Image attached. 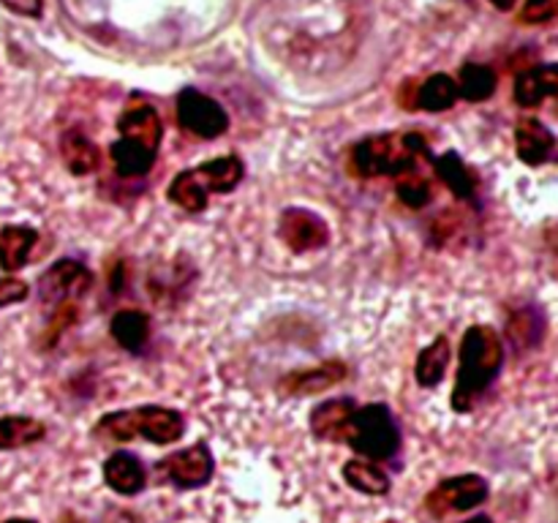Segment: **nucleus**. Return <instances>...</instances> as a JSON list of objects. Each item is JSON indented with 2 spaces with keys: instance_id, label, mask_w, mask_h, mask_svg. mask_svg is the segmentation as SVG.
Returning <instances> with one entry per match:
<instances>
[{
  "instance_id": "f257e3e1",
  "label": "nucleus",
  "mask_w": 558,
  "mask_h": 523,
  "mask_svg": "<svg viewBox=\"0 0 558 523\" xmlns=\"http://www.w3.org/2000/svg\"><path fill=\"white\" fill-rule=\"evenodd\" d=\"M505 365V343L488 325H474L463 332L458 352V376L452 387L450 406L458 414L472 412L474 403L490 390Z\"/></svg>"
},
{
  "instance_id": "f03ea898",
  "label": "nucleus",
  "mask_w": 558,
  "mask_h": 523,
  "mask_svg": "<svg viewBox=\"0 0 558 523\" xmlns=\"http://www.w3.org/2000/svg\"><path fill=\"white\" fill-rule=\"evenodd\" d=\"M430 161L428 139L420 131L376 134L352 147V169L360 178H401L417 169V158Z\"/></svg>"
},
{
  "instance_id": "7ed1b4c3",
  "label": "nucleus",
  "mask_w": 558,
  "mask_h": 523,
  "mask_svg": "<svg viewBox=\"0 0 558 523\" xmlns=\"http://www.w3.org/2000/svg\"><path fill=\"white\" fill-rule=\"evenodd\" d=\"M93 434L107 441L145 439L153 445H172L185 434V419L178 409L167 406L123 409V412L104 414Z\"/></svg>"
},
{
  "instance_id": "20e7f679",
  "label": "nucleus",
  "mask_w": 558,
  "mask_h": 523,
  "mask_svg": "<svg viewBox=\"0 0 558 523\" xmlns=\"http://www.w3.org/2000/svg\"><path fill=\"white\" fill-rule=\"evenodd\" d=\"M93 287V272L76 259H60L38 278V300L49 316V341L60 336L76 316V300Z\"/></svg>"
},
{
  "instance_id": "39448f33",
  "label": "nucleus",
  "mask_w": 558,
  "mask_h": 523,
  "mask_svg": "<svg viewBox=\"0 0 558 523\" xmlns=\"http://www.w3.org/2000/svg\"><path fill=\"white\" fill-rule=\"evenodd\" d=\"M347 445L368 461L396 458L401 450V430H398L390 409L385 403H368V406L354 409Z\"/></svg>"
},
{
  "instance_id": "423d86ee",
  "label": "nucleus",
  "mask_w": 558,
  "mask_h": 523,
  "mask_svg": "<svg viewBox=\"0 0 558 523\" xmlns=\"http://www.w3.org/2000/svg\"><path fill=\"white\" fill-rule=\"evenodd\" d=\"M490 496L488 479L480 474H458V477H447L436 485L425 499V507L434 518L456 515V512H469L474 507L483 504Z\"/></svg>"
},
{
  "instance_id": "0eeeda50",
  "label": "nucleus",
  "mask_w": 558,
  "mask_h": 523,
  "mask_svg": "<svg viewBox=\"0 0 558 523\" xmlns=\"http://www.w3.org/2000/svg\"><path fill=\"white\" fill-rule=\"evenodd\" d=\"M178 123L180 129L189 131V134L202 136V139H218L221 134H227L229 129V114L216 98L205 96L196 87H185L178 93Z\"/></svg>"
},
{
  "instance_id": "6e6552de",
  "label": "nucleus",
  "mask_w": 558,
  "mask_h": 523,
  "mask_svg": "<svg viewBox=\"0 0 558 523\" xmlns=\"http://www.w3.org/2000/svg\"><path fill=\"white\" fill-rule=\"evenodd\" d=\"M156 472L161 474L163 479L178 485V488L191 490L210 483L213 472H216V463H213L210 447H207L205 441H196V445L163 458V461L156 466Z\"/></svg>"
},
{
  "instance_id": "1a4fd4ad",
  "label": "nucleus",
  "mask_w": 558,
  "mask_h": 523,
  "mask_svg": "<svg viewBox=\"0 0 558 523\" xmlns=\"http://www.w3.org/2000/svg\"><path fill=\"white\" fill-rule=\"evenodd\" d=\"M278 234L298 254L325 248L330 243V229H327L325 218L305 210V207H287L281 212V221H278Z\"/></svg>"
},
{
  "instance_id": "9d476101",
  "label": "nucleus",
  "mask_w": 558,
  "mask_h": 523,
  "mask_svg": "<svg viewBox=\"0 0 558 523\" xmlns=\"http://www.w3.org/2000/svg\"><path fill=\"white\" fill-rule=\"evenodd\" d=\"M515 153L526 167H543L558 153V136L534 114H523L515 123Z\"/></svg>"
},
{
  "instance_id": "9b49d317",
  "label": "nucleus",
  "mask_w": 558,
  "mask_h": 523,
  "mask_svg": "<svg viewBox=\"0 0 558 523\" xmlns=\"http://www.w3.org/2000/svg\"><path fill=\"white\" fill-rule=\"evenodd\" d=\"M512 98L518 107L537 109L545 101H558V63H539L515 76Z\"/></svg>"
},
{
  "instance_id": "f8f14e48",
  "label": "nucleus",
  "mask_w": 558,
  "mask_h": 523,
  "mask_svg": "<svg viewBox=\"0 0 558 523\" xmlns=\"http://www.w3.org/2000/svg\"><path fill=\"white\" fill-rule=\"evenodd\" d=\"M118 131L120 136H129V139L142 142V145L153 147V150L161 147V136H163L161 118H158L156 109L145 101L129 104V107L120 112Z\"/></svg>"
},
{
  "instance_id": "ddd939ff",
  "label": "nucleus",
  "mask_w": 558,
  "mask_h": 523,
  "mask_svg": "<svg viewBox=\"0 0 558 523\" xmlns=\"http://www.w3.org/2000/svg\"><path fill=\"white\" fill-rule=\"evenodd\" d=\"M545 327H548V319H545V311L537 303L518 305V308L510 311V319H507V338H510L518 352H532L543 343Z\"/></svg>"
},
{
  "instance_id": "4468645a",
  "label": "nucleus",
  "mask_w": 558,
  "mask_h": 523,
  "mask_svg": "<svg viewBox=\"0 0 558 523\" xmlns=\"http://www.w3.org/2000/svg\"><path fill=\"white\" fill-rule=\"evenodd\" d=\"M104 483L120 496H136L147 485V469L134 452H114L104 463Z\"/></svg>"
},
{
  "instance_id": "2eb2a0df",
  "label": "nucleus",
  "mask_w": 558,
  "mask_h": 523,
  "mask_svg": "<svg viewBox=\"0 0 558 523\" xmlns=\"http://www.w3.org/2000/svg\"><path fill=\"white\" fill-rule=\"evenodd\" d=\"M354 409L352 398H330L311 412V430L325 441H347Z\"/></svg>"
},
{
  "instance_id": "dca6fc26",
  "label": "nucleus",
  "mask_w": 558,
  "mask_h": 523,
  "mask_svg": "<svg viewBox=\"0 0 558 523\" xmlns=\"http://www.w3.org/2000/svg\"><path fill=\"white\" fill-rule=\"evenodd\" d=\"M436 174L441 178V183L452 191L461 202H469V205H477V178H474L472 169L463 163V158L458 156L456 150H447L441 156L430 158Z\"/></svg>"
},
{
  "instance_id": "f3484780",
  "label": "nucleus",
  "mask_w": 558,
  "mask_h": 523,
  "mask_svg": "<svg viewBox=\"0 0 558 523\" xmlns=\"http://www.w3.org/2000/svg\"><path fill=\"white\" fill-rule=\"evenodd\" d=\"M36 245H38L36 229L16 227V223L0 229V270H3L5 276L22 270V267L27 265V259H31Z\"/></svg>"
},
{
  "instance_id": "a211bd4d",
  "label": "nucleus",
  "mask_w": 558,
  "mask_h": 523,
  "mask_svg": "<svg viewBox=\"0 0 558 523\" xmlns=\"http://www.w3.org/2000/svg\"><path fill=\"white\" fill-rule=\"evenodd\" d=\"M347 376V365L330 360L325 365H316V368L294 370L283 379V390L292 392V396H314V392H325L330 387H336L338 381Z\"/></svg>"
},
{
  "instance_id": "6ab92c4d",
  "label": "nucleus",
  "mask_w": 558,
  "mask_h": 523,
  "mask_svg": "<svg viewBox=\"0 0 558 523\" xmlns=\"http://www.w3.org/2000/svg\"><path fill=\"white\" fill-rule=\"evenodd\" d=\"M60 153H63V161L69 167V172L76 174V178L93 174L101 167V150H98V145L90 136H85L76 129H69L60 136Z\"/></svg>"
},
{
  "instance_id": "aec40b11",
  "label": "nucleus",
  "mask_w": 558,
  "mask_h": 523,
  "mask_svg": "<svg viewBox=\"0 0 558 523\" xmlns=\"http://www.w3.org/2000/svg\"><path fill=\"white\" fill-rule=\"evenodd\" d=\"M156 153L153 147L142 145V142L129 139V136H120L118 142L109 145V158H112L114 172L123 174V178H140L147 169L156 163Z\"/></svg>"
},
{
  "instance_id": "412c9836",
  "label": "nucleus",
  "mask_w": 558,
  "mask_h": 523,
  "mask_svg": "<svg viewBox=\"0 0 558 523\" xmlns=\"http://www.w3.org/2000/svg\"><path fill=\"white\" fill-rule=\"evenodd\" d=\"M199 172L202 183L210 194H229V191L238 188L243 183V174H245V163L240 161L238 156H221V158H213V161H205L196 167Z\"/></svg>"
},
{
  "instance_id": "4be33fe9",
  "label": "nucleus",
  "mask_w": 558,
  "mask_h": 523,
  "mask_svg": "<svg viewBox=\"0 0 558 523\" xmlns=\"http://www.w3.org/2000/svg\"><path fill=\"white\" fill-rule=\"evenodd\" d=\"M109 332H112L114 341L123 349H129V352H142L147 338H150V319H147L145 311L123 308L112 316V321H109Z\"/></svg>"
},
{
  "instance_id": "5701e85b",
  "label": "nucleus",
  "mask_w": 558,
  "mask_h": 523,
  "mask_svg": "<svg viewBox=\"0 0 558 523\" xmlns=\"http://www.w3.org/2000/svg\"><path fill=\"white\" fill-rule=\"evenodd\" d=\"M167 196L169 202L183 207L185 212L207 210V202H210V191L205 188V183H202L196 169H183L180 174H174V180L167 188Z\"/></svg>"
},
{
  "instance_id": "b1692460",
  "label": "nucleus",
  "mask_w": 558,
  "mask_h": 523,
  "mask_svg": "<svg viewBox=\"0 0 558 523\" xmlns=\"http://www.w3.org/2000/svg\"><path fill=\"white\" fill-rule=\"evenodd\" d=\"M458 101V82L450 74H430L414 93V107L423 112H445Z\"/></svg>"
},
{
  "instance_id": "393cba45",
  "label": "nucleus",
  "mask_w": 558,
  "mask_h": 523,
  "mask_svg": "<svg viewBox=\"0 0 558 523\" xmlns=\"http://www.w3.org/2000/svg\"><path fill=\"white\" fill-rule=\"evenodd\" d=\"M343 479L365 496L390 494V477L368 458H352V461L343 463Z\"/></svg>"
},
{
  "instance_id": "a878e982",
  "label": "nucleus",
  "mask_w": 558,
  "mask_h": 523,
  "mask_svg": "<svg viewBox=\"0 0 558 523\" xmlns=\"http://www.w3.org/2000/svg\"><path fill=\"white\" fill-rule=\"evenodd\" d=\"M458 96L466 98V101L480 104L488 101L496 93V85H499V76L490 65L485 63H466L458 74Z\"/></svg>"
},
{
  "instance_id": "bb28decb",
  "label": "nucleus",
  "mask_w": 558,
  "mask_h": 523,
  "mask_svg": "<svg viewBox=\"0 0 558 523\" xmlns=\"http://www.w3.org/2000/svg\"><path fill=\"white\" fill-rule=\"evenodd\" d=\"M450 341L447 336H439L434 343L420 352L417 365H414V376H417L420 387H436L447 374V365H450Z\"/></svg>"
},
{
  "instance_id": "cd10ccee",
  "label": "nucleus",
  "mask_w": 558,
  "mask_h": 523,
  "mask_svg": "<svg viewBox=\"0 0 558 523\" xmlns=\"http://www.w3.org/2000/svg\"><path fill=\"white\" fill-rule=\"evenodd\" d=\"M47 434V425L36 417H3L0 419V450H20L36 445Z\"/></svg>"
},
{
  "instance_id": "c85d7f7f",
  "label": "nucleus",
  "mask_w": 558,
  "mask_h": 523,
  "mask_svg": "<svg viewBox=\"0 0 558 523\" xmlns=\"http://www.w3.org/2000/svg\"><path fill=\"white\" fill-rule=\"evenodd\" d=\"M398 196H401L403 205L420 210V207H425L430 202L428 180H425L423 174H417V169L401 174V178H398Z\"/></svg>"
},
{
  "instance_id": "c756f323",
  "label": "nucleus",
  "mask_w": 558,
  "mask_h": 523,
  "mask_svg": "<svg viewBox=\"0 0 558 523\" xmlns=\"http://www.w3.org/2000/svg\"><path fill=\"white\" fill-rule=\"evenodd\" d=\"M558 20V0H526L521 9L523 25H545Z\"/></svg>"
},
{
  "instance_id": "7c9ffc66",
  "label": "nucleus",
  "mask_w": 558,
  "mask_h": 523,
  "mask_svg": "<svg viewBox=\"0 0 558 523\" xmlns=\"http://www.w3.org/2000/svg\"><path fill=\"white\" fill-rule=\"evenodd\" d=\"M27 294H31V287L25 281L14 276H0V308L22 303V300H27Z\"/></svg>"
},
{
  "instance_id": "2f4dec72",
  "label": "nucleus",
  "mask_w": 558,
  "mask_h": 523,
  "mask_svg": "<svg viewBox=\"0 0 558 523\" xmlns=\"http://www.w3.org/2000/svg\"><path fill=\"white\" fill-rule=\"evenodd\" d=\"M3 5H9L11 11L25 16H38L41 14V0H0Z\"/></svg>"
},
{
  "instance_id": "473e14b6",
  "label": "nucleus",
  "mask_w": 558,
  "mask_h": 523,
  "mask_svg": "<svg viewBox=\"0 0 558 523\" xmlns=\"http://www.w3.org/2000/svg\"><path fill=\"white\" fill-rule=\"evenodd\" d=\"M488 3L496 5L499 11H510V9H515L518 0H488Z\"/></svg>"
},
{
  "instance_id": "72a5a7b5",
  "label": "nucleus",
  "mask_w": 558,
  "mask_h": 523,
  "mask_svg": "<svg viewBox=\"0 0 558 523\" xmlns=\"http://www.w3.org/2000/svg\"><path fill=\"white\" fill-rule=\"evenodd\" d=\"M463 523H494V521H490L488 515H474V518H469V521H463Z\"/></svg>"
},
{
  "instance_id": "f704fd0d",
  "label": "nucleus",
  "mask_w": 558,
  "mask_h": 523,
  "mask_svg": "<svg viewBox=\"0 0 558 523\" xmlns=\"http://www.w3.org/2000/svg\"><path fill=\"white\" fill-rule=\"evenodd\" d=\"M3 523H36V521H27V518H11V521H3Z\"/></svg>"
}]
</instances>
